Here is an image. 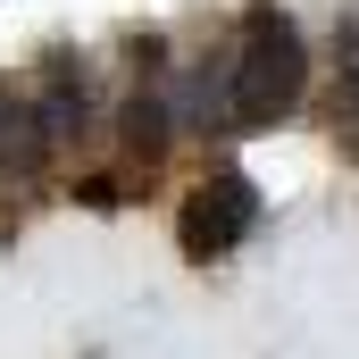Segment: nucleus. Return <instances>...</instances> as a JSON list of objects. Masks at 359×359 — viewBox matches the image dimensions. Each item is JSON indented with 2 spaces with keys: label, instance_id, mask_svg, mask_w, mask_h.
Here are the masks:
<instances>
[{
  "label": "nucleus",
  "instance_id": "f257e3e1",
  "mask_svg": "<svg viewBox=\"0 0 359 359\" xmlns=\"http://www.w3.org/2000/svg\"><path fill=\"white\" fill-rule=\"evenodd\" d=\"M309 84V42L292 34V17L259 8L243 25V50H234V76H226V117L234 126H276Z\"/></svg>",
  "mask_w": 359,
  "mask_h": 359
},
{
  "label": "nucleus",
  "instance_id": "f03ea898",
  "mask_svg": "<svg viewBox=\"0 0 359 359\" xmlns=\"http://www.w3.org/2000/svg\"><path fill=\"white\" fill-rule=\"evenodd\" d=\"M251 226H259L251 176H243V168H209V184L184 201V217H176V243H184V259H226Z\"/></svg>",
  "mask_w": 359,
  "mask_h": 359
},
{
  "label": "nucleus",
  "instance_id": "7ed1b4c3",
  "mask_svg": "<svg viewBox=\"0 0 359 359\" xmlns=\"http://www.w3.org/2000/svg\"><path fill=\"white\" fill-rule=\"evenodd\" d=\"M42 151H50L42 109H34V100H8V109H0V176H34Z\"/></svg>",
  "mask_w": 359,
  "mask_h": 359
},
{
  "label": "nucleus",
  "instance_id": "20e7f679",
  "mask_svg": "<svg viewBox=\"0 0 359 359\" xmlns=\"http://www.w3.org/2000/svg\"><path fill=\"white\" fill-rule=\"evenodd\" d=\"M126 151H142V159L168 151V100H159V92H134V100H126Z\"/></svg>",
  "mask_w": 359,
  "mask_h": 359
},
{
  "label": "nucleus",
  "instance_id": "39448f33",
  "mask_svg": "<svg viewBox=\"0 0 359 359\" xmlns=\"http://www.w3.org/2000/svg\"><path fill=\"white\" fill-rule=\"evenodd\" d=\"M334 142H343V159H359V67H343V84H334Z\"/></svg>",
  "mask_w": 359,
  "mask_h": 359
},
{
  "label": "nucleus",
  "instance_id": "423d86ee",
  "mask_svg": "<svg viewBox=\"0 0 359 359\" xmlns=\"http://www.w3.org/2000/svg\"><path fill=\"white\" fill-rule=\"evenodd\" d=\"M343 67H359V17L343 25Z\"/></svg>",
  "mask_w": 359,
  "mask_h": 359
}]
</instances>
